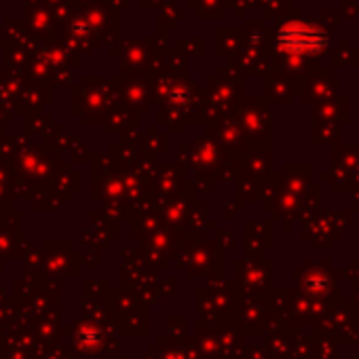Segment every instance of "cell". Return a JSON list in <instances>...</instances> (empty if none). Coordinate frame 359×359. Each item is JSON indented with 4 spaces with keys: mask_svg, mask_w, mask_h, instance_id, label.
Wrapping results in <instances>:
<instances>
[{
    "mask_svg": "<svg viewBox=\"0 0 359 359\" xmlns=\"http://www.w3.org/2000/svg\"><path fill=\"white\" fill-rule=\"evenodd\" d=\"M279 43H281L287 51L302 53V51H315V49L323 43V36L317 34V32H313L311 28L292 26V28H287V30L281 32Z\"/></svg>",
    "mask_w": 359,
    "mask_h": 359,
    "instance_id": "1",
    "label": "cell"
}]
</instances>
